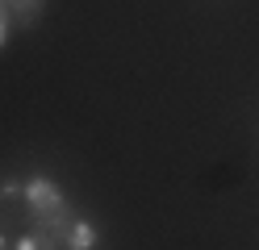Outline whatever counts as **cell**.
<instances>
[{"instance_id": "obj_1", "label": "cell", "mask_w": 259, "mask_h": 250, "mask_svg": "<svg viewBox=\"0 0 259 250\" xmlns=\"http://www.w3.org/2000/svg\"><path fill=\"white\" fill-rule=\"evenodd\" d=\"M21 196L29 200V209L38 213V221L67 213V200H63V192L55 188V179H46V175H34V179H29L25 188H21Z\"/></svg>"}, {"instance_id": "obj_2", "label": "cell", "mask_w": 259, "mask_h": 250, "mask_svg": "<svg viewBox=\"0 0 259 250\" xmlns=\"http://www.w3.org/2000/svg\"><path fill=\"white\" fill-rule=\"evenodd\" d=\"M96 246V225L92 221H71L67 225V250H92Z\"/></svg>"}, {"instance_id": "obj_3", "label": "cell", "mask_w": 259, "mask_h": 250, "mask_svg": "<svg viewBox=\"0 0 259 250\" xmlns=\"http://www.w3.org/2000/svg\"><path fill=\"white\" fill-rule=\"evenodd\" d=\"M13 9H17V21H21V25H34L42 0H13Z\"/></svg>"}, {"instance_id": "obj_4", "label": "cell", "mask_w": 259, "mask_h": 250, "mask_svg": "<svg viewBox=\"0 0 259 250\" xmlns=\"http://www.w3.org/2000/svg\"><path fill=\"white\" fill-rule=\"evenodd\" d=\"M17 196H21V183H13V179L0 183V200H17Z\"/></svg>"}, {"instance_id": "obj_5", "label": "cell", "mask_w": 259, "mask_h": 250, "mask_svg": "<svg viewBox=\"0 0 259 250\" xmlns=\"http://www.w3.org/2000/svg\"><path fill=\"white\" fill-rule=\"evenodd\" d=\"M5 38H9V13H5V5H0V46H5Z\"/></svg>"}, {"instance_id": "obj_6", "label": "cell", "mask_w": 259, "mask_h": 250, "mask_svg": "<svg viewBox=\"0 0 259 250\" xmlns=\"http://www.w3.org/2000/svg\"><path fill=\"white\" fill-rule=\"evenodd\" d=\"M17 250H42V242L34 238V233H29V238H21V242H17Z\"/></svg>"}, {"instance_id": "obj_7", "label": "cell", "mask_w": 259, "mask_h": 250, "mask_svg": "<svg viewBox=\"0 0 259 250\" xmlns=\"http://www.w3.org/2000/svg\"><path fill=\"white\" fill-rule=\"evenodd\" d=\"M0 250H5V238H0Z\"/></svg>"}]
</instances>
